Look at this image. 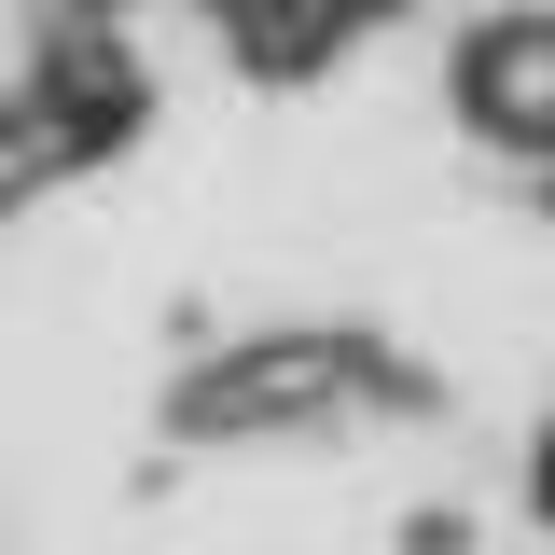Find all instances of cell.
I'll return each mask as SVG.
<instances>
[{"label": "cell", "instance_id": "6da1fadb", "mask_svg": "<svg viewBox=\"0 0 555 555\" xmlns=\"http://www.w3.org/2000/svg\"><path fill=\"white\" fill-rule=\"evenodd\" d=\"M473 112L500 139H555V28H500V42H473Z\"/></svg>", "mask_w": 555, "mask_h": 555}]
</instances>
